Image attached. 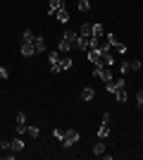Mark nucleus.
Wrapping results in <instances>:
<instances>
[{"instance_id": "obj_1", "label": "nucleus", "mask_w": 143, "mask_h": 160, "mask_svg": "<svg viewBox=\"0 0 143 160\" xmlns=\"http://www.w3.org/2000/svg\"><path fill=\"white\" fill-rule=\"evenodd\" d=\"M76 38H79V33H76V31H64V36H62V41H60V46H57V50H60V53H69V50L74 48Z\"/></svg>"}, {"instance_id": "obj_2", "label": "nucleus", "mask_w": 143, "mask_h": 160, "mask_svg": "<svg viewBox=\"0 0 143 160\" xmlns=\"http://www.w3.org/2000/svg\"><path fill=\"white\" fill-rule=\"evenodd\" d=\"M93 77H98V79L105 81V84L115 79V77H112V67H102V62L100 65H93Z\"/></svg>"}, {"instance_id": "obj_3", "label": "nucleus", "mask_w": 143, "mask_h": 160, "mask_svg": "<svg viewBox=\"0 0 143 160\" xmlns=\"http://www.w3.org/2000/svg\"><path fill=\"white\" fill-rule=\"evenodd\" d=\"M102 38L107 41V43H110V46H112V48H115V50H117V53H119V55H124V53H126V46H124V43H119V38H117V36H115V33H112V31H110V33H105Z\"/></svg>"}, {"instance_id": "obj_4", "label": "nucleus", "mask_w": 143, "mask_h": 160, "mask_svg": "<svg viewBox=\"0 0 143 160\" xmlns=\"http://www.w3.org/2000/svg\"><path fill=\"white\" fill-rule=\"evenodd\" d=\"M119 88H124V77H117V79H112V81L105 84V91H107L110 96H115Z\"/></svg>"}, {"instance_id": "obj_5", "label": "nucleus", "mask_w": 143, "mask_h": 160, "mask_svg": "<svg viewBox=\"0 0 143 160\" xmlns=\"http://www.w3.org/2000/svg\"><path fill=\"white\" fill-rule=\"evenodd\" d=\"M79 139H81V134H79V132H74V129H69V132H64V139H62L60 143H62L64 148H69L72 143H76Z\"/></svg>"}, {"instance_id": "obj_6", "label": "nucleus", "mask_w": 143, "mask_h": 160, "mask_svg": "<svg viewBox=\"0 0 143 160\" xmlns=\"http://www.w3.org/2000/svg\"><path fill=\"white\" fill-rule=\"evenodd\" d=\"M72 65H74L72 58H60V62H57L50 72H53V74H60V72H64V69H72Z\"/></svg>"}, {"instance_id": "obj_7", "label": "nucleus", "mask_w": 143, "mask_h": 160, "mask_svg": "<svg viewBox=\"0 0 143 160\" xmlns=\"http://www.w3.org/2000/svg\"><path fill=\"white\" fill-rule=\"evenodd\" d=\"M86 58H88L91 65H100V62H102V53H100V48H88V50H86Z\"/></svg>"}, {"instance_id": "obj_8", "label": "nucleus", "mask_w": 143, "mask_h": 160, "mask_svg": "<svg viewBox=\"0 0 143 160\" xmlns=\"http://www.w3.org/2000/svg\"><path fill=\"white\" fill-rule=\"evenodd\" d=\"M19 50L24 58H34L36 50H34V41H24V43H19Z\"/></svg>"}, {"instance_id": "obj_9", "label": "nucleus", "mask_w": 143, "mask_h": 160, "mask_svg": "<svg viewBox=\"0 0 143 160\" xmlns=\"http://www.w3.org/2000/svg\"><path fill=\"white\" fill-rule=\"evenodd\" d=\"M74 48H76V50H83V53H86V50L91 48V36H81V33H79V38H76Z\"/></svg>"}, {"instance_id": "obj_10", "label": "nucleus", "mask_w": 143, "mask_h": 160, "mask_svg": "<svg viewBox=\"0 0 143 160\" xmlns=\"http://www.w3.org/2000/svg\"><path fill=\"white\" fill-rule=\"evenodd\" d=\"M62 7H64V0H48V14H55Z\"/></svg>"}, {"instance_id": "obj_11", "label": "nucleus", "mask_w": 143, "mask_h": 160, "mask_svg": "<svg viewBox=\"0 0 143 160\" xmlns=\"http://www.w3.org/2000/svg\"><path fill=\"white\" fill-rule=\"evenodd\" d=\"M34 50H36V55L45 53V38L43 36H34Z\"/></svg>"}, {"instance_id": "obj_12", "label": "nucleus", "mask_w": 143, "mask_h": 160, "mask_svg": "<svg viewBox=\"0 0 143 160\" xmlns=\"http://www.w3.org/2000/svg\"><path fill=\"white\" fill-rule=\"evenodd\" d=\"M53 17H55L57 22H60V24H67V22H69V12H67V7H62V10H57V12H55Z\"/></svg>"}, {"instance_id": "obj_13", "label": "nucleus", "mask_w": 143, "mask_h": 160, "mask_svg": "<svg viewBox=\"0 0 143 160\" xmlns=\"http://www.w3.org/2000/svg\"><path fill=\"white\" fill-rule=\"evenodd\" d=\"M10 151H12V153H19V151H24V141H21L19 136H17V139H12V141H10Z\"/></svg>"}, {"instance_id": "obj_14", "label": "nucleus", "mask_w": 143, "mask_h": 160, "mask_svg": "<svg viewBox=\"0 0 143 160\" xmlns=\"http://www.w3.org/2000/svg\"><path fill=\"white\" fill-rule=\"evenodd\" d=\"M105 153H107V148H105V141H98V143H95V146H93V155H98V158H102V155H105Z\"/></svg>"}, {"instance_id": "obj_15", "label": "nucleus", "mask_w": 143, "mask_h": 160, "mask_svg": "<svg viewBox=\"0 0 143 160\" xmlns=\"http://www.w3.org/2000/svg\"><path fill=\"white\" fill-rule=\"evenodd\" d=\"M60 58H62L60 50H53V53H48V62H50V69H53V67L60 62Z\"/></svg>"}, {"instance_id": "obj_16", "label": "nucleus", "mask_w": 143, "mask_h": 160, "mask_svg": "<svg viewBox=\"0 0 143 160\" xmlns=\"http://www.w3.org/2000/svg\"><path fill=\"white\" fill-rule=\"evenodd\" d=\"M107 136H110V124H105V122H102L100 127H98V139H102V141H105Z\"/></svg>"}, {"instance_id": "obj_17", "label": "nucleus", "mask_w": 143, "mask_h": 160, "mask_svg": "<svg viewBox=\"0 0 143 160\" xmlns=\"http://www.w3.org/2000/svg\"><path fill=\"white\" fill-rule=\"evenodd\" d=\"M93 98H95V91H93L91 86H86V88L81 91V100H86V103H88V100H93Z\"/></svg>"}, {"instance_id": "obj_18", "label": "nucleus", "mask_w": 143, "mask_h": 160, "mask_svg": "<svg viewBox=\"0 0 143 160\" xmlns=\"http://www.w3.org/2000/svg\"><path fill=\"white\" fill-rule=\"evenodd\" d=\"M115 98L119 100V103H126V98H129V93H126V86H124V88H119V91L115 93Z\"/></svg>"}, {"instance_id": "obj_19", "label": "nucleus", "mask_w": 143, "mask_h": 160, "mask_svg": "<svg viewBox=\"0 0 143 160\" xmlns=\"http://www.w3.org/2000/svg\"><path fill=\"white\" fill-rule=\"evenodd\" d=\"M24 41H34V31H31V29H24V31H21L19 43H24Z\"/></svg>"}, {"instance_id": "obj_20", "label": "nucleus", "mask_w": 143, "mask_h": 160, "mask_svg": "<svg viewBox=\"0 0 143 160\" xmlns=\"http://www.w3.org/2000/svg\"><path fill=\"white\" fill-rule=\"evenodd\" d=\"M79 33H81V36H91V33H93V24H81Z\"/></svg>"}, {"instance_id": "obj_21", "label": "nucleus", "mask_w": 143, "mask_h": 160, "mask_svg": "<svg viewBox=\"0 0 143 160\" xmlns=\"http://www.w3.org/2000/svg\"><path fill=\"white\" fill-rule=\"evenodd\" d=\"M26 134L31 136V139H36V136L41 134V129H38V127H34V124H29V127H26Z\"/></svg>"}, {"instance_id": "obj_22", "label": "nucleus", "mask_w": 143, "mask_h": 160, "mask_svg": "<svg viewBox=\"0 0 143 160\" xmlns=\"http://www.w3.org/2000/svg\"><path fill=\"white\" fill-rule=\"evenodd\" d=\"M91 10V0H79V12H88Z\"/></svg>"}, {"instance_id": "obj_23", "label": "nucleus", "mask_w": 143, "mask_h": 160, "mask_svg": "<svg viewBox=\"0 0 143 160\" xmlns=\"http://www.w3.org/2000/svg\"><path fill=\"white\" fill-rule=\"evenodd\" d=\"M91 36H105V29H102V24H93V33Z\"/></svg>"}, {"instance_id": "obj_24", "label": "nucleus", "mask_w": 143, "mask_h": 160, "mask_svg": "<svg viewBox=\"0 0 143 160\" xmlns=\"http://www.w3.org/2000/svg\"><path fill=\"white\" fill-rule=\"evenodd\" d=\"M129 67H131V72H138V69H141V60H129Z\"/></svg>"}, {"instance_id": "obj_25", "label": "nucleus", "mask_w": 143, "mask_h": 160, "mask_svg": "<svg viewBox=\"0 0 143 160\" xmlns=\"http://www.w3.org/2000/svg\"><path fill=\"white\" fill-rule=\"evenodd\" d=\"M53 136L57 141H62V139H64V132H62V129H53Z\"/></svg>"}, {"instance_id": "obj_26", "label": "nucleus", "mask_w": 143, "mask_h": 160, "mask_svg": "<svg viewBox=\"0 0 143 160\" xmlns=\"http://www.w3.org/2000/svg\"><path fill=\"white\" fill-rule=\"evenodd\" d=\"M129 69H131V67H129V60H124V62H122V67H119V72H122V74H126Z\"/></svg>"}, {"instance_id": "obj_27", "label": "nucleus", "mask_w": 143, "mask_h": 160, "mask_svg": "<svg viewBox=\"0 0 143 160\" xmlns=\"http://www.w3.org/2000/svg\"><path fill=\"white\" fill-rule=\"evenodd\" d=\"M136 103H138V108H143V88L136 93Z\"/></svg>"}, {"instance_id": "obj_28", "label": "nucleus", "mask_w": 143, "mask_h": 160, "mask_svg": "<svg viewBox=\"0 0 143 160\" xmlns=\"http://www.w3.org/2000/svg\"><path fill=\"white\" fill-rule=\"evenodd\" d=\"M0 151H10V141H5V139L0 141Z\"/></svg>"}, {"instance_id": "obj_29", "label": "nucleus", "mask_w": 143, "mask_h": 160, "mask_svg": "<svg viewBox=\"0 0 143 160\" xmlns=\"http://www.w3.org/2000/svg\"><path fill=\"white\" fill-rule=\"evenodd\" d=\"M7 77H10V72H7L5 67H0V79H7Z\"/></svg>"}, {"instance_id": "obj_30", "label": "nucleus", "mask_w": 143, "mask_h": 160, "mask_svg": "<svg viewBox=\"0 0 143 160\" xmlns=\"http://www.w3.org/2000/svg\"><path fill=\"white\" fill-rule=\"evenodd\" d=\"M102 122H105V124H110V122H112V117H110V112H105V115H102Z\"/></svg>"}]
</instances>
